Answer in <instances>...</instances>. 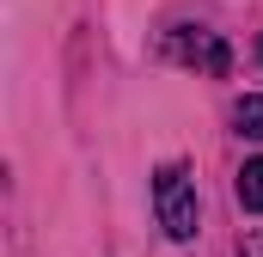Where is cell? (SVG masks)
I'll use <instances>...</instances> for the list:
<instances>
[{"instance_id":"6da1fadb","label":"cell","mask_w":263,"mask_h":257,"mask_svg":"<svg viewBox=\"0 0 263 257\" xmlns=\"http://www.w3.org/2000/svg\"><path fill=\"white\" fill-rule=\"evenodd\" d=\"M153 214H159V227L178 239V245H190L202 233V202H196V178H190V166H159L153 172Z\"/></svg>"},{"instance_id":"7a4b0ae2","label":"cell","mask_w":263,"mask_h":257,"mask_svg":"<svg viewBox=\"0 0 263 257\" xmlns=\"http://www.w3.org/2000/svg\"><path fill=\"white\" fill-rule=\"evenodd\" d=\"M172 56H178V62H196L202 74H227V67H233V49H227L214 31H184V37H172Z\"/></svg>"},{"instance_id":"277c9868","label":"cell","mask_w":263,"mask_h":257,"mask_svg":"<svg viewBox=\"0 0 263 257\" xmlns=\"http://www.w3.org/2000/svg\"><path fill=\"white\" fill-rule=\"evenodd\" d=\"M233 123H239V135H257V141H263V92H251V98H239Z\"/></svg>"},{"instance_id":"3957f363","label":"cell","mask_w":263,"mask_h":257,"mask_svg":"<svg viewBox=\"0 0 263 257\" xmlns=\"http://www.w3.org/2000/svg\"><path fill=\"white\" fill-rule=\"evenodd\" d=\"M239 208L263 214V159H251V166L239 172Z\"/></svg>"},{"instance_id":"5b68a950","label":"cell","mask_w":263,"mask_h":257,"mask_svg":"<svg viewBox=\"0 0 263 257\" xmlns=\"http://www.w3.org/2000/svg\"><path fill=\"white\" fill-rule=\"evenodd\" d=\"M245 257H263V251H245Z\"/></svg>"}]
</instances>
